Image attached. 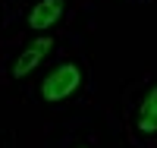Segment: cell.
Segmentation results:
<instances>
[{"label": "cell", "instance_id": "cell-1", "mask_svg": "<svg viewBox=\"0 0 157 148\" xmlns=\"http://www.w3.org/2000/svg\"><path fill=\"white\" fill-rule=\"evenodd\" d=\"M78 85H82V66L78 63H60L57 70L41 82V98L47 104L66 101L72 91H78Z\"/></svg>", "mask_w": 157, "mask_h": 148}, {"label": "cell", "instance_id": "cell-2", "mask_svg": "<svg viewBox=\"0 0 157 148\" xmlns=\"http://www.w3.org/2000/svg\"><path fill=\"white\" fill-rule=\"evenodd\" d=\"M50 47H54V41H50V38H35V41H32V44L16 57V63H13V70H10L13 79H25V76H29L35 66L50 54Z\"/></svg>", "mask_w": 157, "mask_h": 148}, {"label": "cell", "instance_id": "cell-3", "mask_svg": "<svg viewBox=\"0 0 157 148\" xmlns=\"http://www.w3.org/2000/svg\"><path fill=\"white\" fill-rule=\"evenodd\" d=\"M63 6H66L63 0H38L32 6V13H29V29L32 32H44L50 25H57L60 16H63Z\"/></svg>", "mask_w": 157, "mask_h": 148}, {"label": "cell", "instance_id": "cell-4", "mask_svg": "<svg viewBox=\"0 0 157 148\" xmlns=\"http://www.w3.org/2000/svg\"><path fill=\"white\" fill-rule=\"evenodd\" d=\"M135 126H138V132H145V136H154L157 132V85L145 95V101H141Z\"/></svg>", "mask_w": 157, "mask_h": 148}, {"label": "cell", "instance_id": "cell-5", "mask_svg": "<svg viewBox=\"0 0 157 148\" xmlns=\"http://www.w3.org/2000/svg\"><path fill=\"white\" fill-rule=\"evenodd\" d=\"M75 148H91V145H75Z\"/></svg>", "mask_w": 157, "mask_h": 148}]
</instances>
